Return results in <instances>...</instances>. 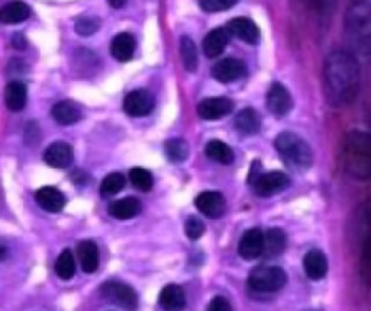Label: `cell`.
Listing matches in <instances>:
<instances>
[{
	"instance_id": "obj_27",
	"label": "cell",
	"mask_w": 371,
	"mask_h": 311,
	"mask_svg": "<svg viewBox=\"0 0 371 311\" xmlns=\"http://www.w3.org/2000/svg\"><path fill=\"white\" fill-rule=\"evenodd\" d=\"M141 203L134 196L122 198L109 205V214L116 220H131L141 212Z\"/></svg>"
},
{
	"instance_id": "obj_30",
	"label": "cell",
	"mask_w": 371,
	"mask_h": 311,
	"mask_svg": "<svg viewBox=\"0 0 371 311\" xmlns=\"http://www.w3.org/2000/svg\"><path fill=\"white\" fill-rule=\"evenodd\" d=\"M180 56H181V61L184 69L193 73L197 70L199 68V54H197V49H196V44L193 42L192 38L189 37H183L180 39Z\"/></svg>"
},
{
	"instance_id": "obj_22",
	"label": "cell",
	"mask_w": 371,
	"mask_h": 311,
	"mask_svg": "<svg viewBox=\"0 0 371 311\" xmlns=\"http://www.w3.org/2000/svg\"><path fill=\"white\" fill-rule=\"evenodd\" d=\"M28 101V89L19 80L8 83L5 87V105L12 113H19L27 106Z\"/></svg>"
},
{
	"instance_id": "obj_6",
	"label": "cell",
	"mask_w": 371,
	"mask_h": 311,
	"mask_svg": "<svg viewBox=\"0 0 371 311\" xmlns=\"http://www.w3.org/2000/svg\"><path fill=\"white\" fill-rule=\"evenodd\" d=\"M102 297L125 310L135 311L138 307V296L134 288L119 281H108L100 286Z\"/></svg>"
},
{
	"instance_id": "obj_3",
	"label": "cell",
	"mask_w": 371,
	"mask_h": 311,
	"mask_svg": "<svg viewBox=\"0 0 371 311\" xmlns=\"http://www.w3.org/2000/svg\"><path fill=\"white\" fill-rule=\"evenodd\" d=\"M344 160L346 172L356 179H368L371 173L370 136L360 131L350 132L345 140Z\"/></svg>"
},
{
	"instance_id": "obj_18",
	"label": "cell",
	"mask_w": 371,
	"mask_h": 311,
	"mask_svg": "<svg viewBox=\"0 0 371 311\" xmlns=\"http://www.w3.org/2000/svg\"><path fill=\"white\" fill-rule=\"evenodd\" d=\"M136 50V39L129 32H121L112 39L110 53L115 60L118 61H129Z\"/></svg>"
},
{
	"instance_id": "obj_39",
	"label": "cell",
	"mask_w": 371,
	"mask_h": 311,
	"mask_svg": "<svg viewBox=\"0 0 371 311\" xmlns=\"http://www.w3.org/2000/svg\"><path fill=\"white\" fill-rule=\"evenodd\" d=\"M12 46L16 49V50H25L27 46H28V41L27 38L23 37L22 34H15L12 37Z\"/></svg>"
},
{
	"instance_id": "obj_37",
	"label": "cell",
	"mask_w": 371,
	"mask_h": 311,
	"mask_svg": "<svg viewBox=\"0 0 371 311\" xmlns=\"http://www.w3.org/2000/svg\"><path fill=\"white\" fill-rule=\"evenodd\" d=\"M184 230H186V234H188L189 239L197 240L204 233V224H203V221L199 220L197 217H190L188 221H186Z\"/></svg>"
},
{
	"instance_id": "obj_24",
	"label": "cell",
	"mask_w": 371,
	"mask_h": 311,
	"mask_svg": "<svg viewBox=\"0 0 371 311\" xmlns=\"http://www.w3.org/2000/svg\"><path fill=\"white\" fill-rule=\"evenodd\" d=\"M286 234L280 229H270L267 233H263V253L261 256L267 259H273L278 255H282L286 249Z\"/></svg>"
},
{
	"instance_id": "obj_20",
	"label": "cell",
	"mask_w": 371,
	"mask_h": 311,
	"mask_svg": "<svg viewBox=\"0 0 371 311\" xmlns=\"http://www.w3.org/2000/svg\"><path fill=\"white\" fill-rule=\"evenodd\" d=\"M229 37L230 35L226 31V28H215L209 32L203 39V51L206 57L209 58L219 57L229 44Z\"/></svg>"
},
{
	"instance_id": "obj_1",
	"label": "cell",
	"mask_w": 371,
	"mask_h": 311,
	"mask_svg": "<svg viewBox=\"0 0 371 311\" xmlns=\"http://www.w3.org/2000/svg\"><path fill=\"white\" fill-rule=\"evenodd\" d=\"M360 64L351 51H332L323 63V92L334 106L351 103L360 89Z\"/></svg>"
},
{
	"instance_id": "obj_40",
	"label": "cell",
	"mask_w": 371,
	"mask_h": 311,
	"mask_svg": "<svg viewBox=\"0 0 371 311\" xmlns=\"http://www.w3.org/2000/svg\"><path fill=\"white\" fill-rule=\"evenodd\" d=\"M109 5L113 8V9H121L126 5L128 0H108Z\"/></svg>"
},
{
	"instance_id": "obj_10",
	"label": "cell",
	"mask_w": 371,
	"mask_h": 311,
	"mask_svg": "<svg viewBox=\"0 0 371 311\" xmlns=\"http://www.w3.org/2000/svg\"><path fill=\"white\" fill-rule=\"evenodd\" d=\"M234 109V102L228 98H207L197 105V114L202 120L216 121L229 115Z\"/></svg>"
},
{
	"instance_id": "obj_34",
	"label": "cell",
	"mask_w": 371,
	"mask_h": 311,
	"mask_svg": "<svg viewBox=\"0 0 371 311\" xmlns=\"http://www.w3.org/2000/svg\"><path fill=\"white\" fill-rule=\"evenodd\" d=\"M129 181L136 189L143 191V192L151 191L154 185L152 174L147 169H143V167H134L129 172Z\"/></svg>"
},
{
	"instance_id": "obj_13",
	"label": "cell",
	"mask_w": 371,
	"mask_h": 311,
	"mask_svg": "<svg viewBox=\"0 0 371 311\" xmlns=\"http://www.w3.org/2000/svg\"><path fill=\"white\" fill-rule=\"evenodd\" d=\"M245 73H247V65L241 60L232 57L218 61L212 69V76L222 83L235 82L244 77Z\"/></svg>"
},
{
	"instance_id": "obj_35",
	"label": "cell",
	"mask_w": 371,
	"mask_h": 311,
	"mask_svg": "<svg viewBox=\"0 0 371 311\" xmlns=\"http://www.w3.org/2000/svg\"><path fill=\"white\" fill-rule=\"evenodd\" d=\"M100 28V19L96 16H83L76 20L74 30L80 37H90Z\"/></svg>"
},
{
	"instance_id": "obj_26",
	"label": "cell",
	"mask_w": 371,
	"mask_h": 311,
	"mask_svg": "<svg viewBox=\"0 0 371 311\" xmlns=\"http://www.w3.org/2000/svg\"><path fill=\"white\" fill-rule=\"evenodd\" d=\"M51 115L60 125H73L82 120V110L72 101H61L53 106Z\"/></svg>"
},
{
	"instance_id": "obj_36",
	"label": "cell",
	"mask_w": 371,
	"mask_h": 311,
	"mask_svg": "<svg viewBox=\"0 0 371 311\" xmlns=\"http://www.w3.org/2000/svg\"><path fill=\"white\" fill-rule=\"evenodd\" d=\"M240 0H200V8L207 13H218L232 9Z\"/></svg>"
},
{
	"instance_id": "obj_9",
	"label": "cell",
	"mask_w": 371,
	"mask_h": 311,
	"mask_svg": "<svg viewBox=\"0 0 371 311\" xmlns=\"http://www.w3.org/2000/svg\"><path fill=\"white\" fill-rule=\"evenodd\" d=\"M154 109V98L148 91L144 89H136L125 96L124 110L134 118L147 117Z\"/></svg>"
},
{
	"instance_id": "obj_15",
	"label": "cell",
	"mask_w": 371,
	"mask_h": 311,
	"mask_svg": "<svg viewBox=\"0 0 371 311\" xmlns=\"http://www.w3.org/2000/svg\"><path fill=\"white\" fill-rule=\"evenodd\" d=\"M226 31L229 35H234L235 38L247 42V44H257L260 41V28L255 25V22L248 18H234L228 22Z\"/></svg>"
},
{
	"instance_id": "obj_25",
	"label": "cell",
	"mask_w": 371,
	"mask_h": 311,
	"mask_svg": "<svg viewBox=\"0 0 371 311\" xmlns=\"http://www.w3.org/2000/svg\"><path fill=\"white\" fill-rule=\"evenodd\" d=\"M304 268L308 278L319 281L328 272V259L320 250H311L304 258Z\"/></svg>"
},
{
	"instance_id": "obj_7",
	"label": "cell",
	"mask_w": 371,
	"mask_h": 311,
	"mask_svg": "<svg viewBox=\"0 0 371 311\" xmlns=\"http://www.w3.org/2000/svg\"><path fill=\"white\" fill-rule=\"evenodd\" d=\"M294 4L313 24H327L337 9L338 0H294Z\"/></svg>"
},
{
	"instance_id": "obj_32",
	"label": "cell",
	"mask_w": 371,
	"mask_h": 311,
	"mask_svg": "<svg viewBox=\"0 0 371 311\" xmlns=\"http://www.w3.org/2000/svg\"><path fill=\"white\" fill-rule=\"evenodd\" d=\"M164 151L170 162L181 163L189 158V144L183 139H170L164 143Z\"/></svg>"
},
{
	"instance_id": "obj_17",
	"label": "cell",
	"mask_w": 371,
	"mask_h": 311,
	"mask_svg": "<svg viewBox=\"0 0 371 311\" xmlns=\"http://www.w3.org/2000/svg\"><path fill=\"white\" fill-rule=\"evenodd\" d=\"M37 204L48 212H60L65 207V196L54 186H44L35 193Z\"/></svg>"
},
{
	"instance_id": "obj_14",
	"label": "cell",
	"mask_w": 371,
	"mask_h": 311,
	"mask_svg": "<svg viewBox=\"0 0 371 311\" xmlns=\"http://www.w3.org/2000/svg\"><path fill=\"white\" fill-rule=\"evenodd\" d=\"M74 159V151L73 147L64 143L57 141L53 143L44 153V160L45 163L54 167V169H67L72 166Z\"/></svg>"
},
{
	"instance_id": "obj_38",
	"label": "cell",
	"mask_w": 371,
	"mask_h": 311,
	"mask_svg": "<svg viewBox=\"0 0 371 311\" xmlns=\"http://www.w3.org/2000/svg\"><path fill=\"white\" fill-rule=\"evenodd\" d=\"M207 311H232L230 303L225 297H215L207 305Z\"/></svg>"
},
{
	"instance_id": "obj_31",
	"label": "cell",
	"mask_w": 371,
	"mask_h": 311,
	"mask_svg": "<svg viewBox=\"0 0 371 311\" xmlns=\"http://www.w3.org/2000/svg\"><path fill=\"white\" fill-rule=\"evenodd\" d=\"M56 274L63 281H70L76 274V262L74 256L70 249H65L61 252L56 262Z\"/></svg>"
},
{
	"instance_id": "obj_21",
	"label": "cell",
	"mask_w": 371,
	"mask_h": 311,
	"mask_svg": "<svg viewBox=\"0 0 371 311\" xmlns=\"http://www.w3.org/2000/svg\"><path fill=\"white\" fill-rule=\"evenodd\" d=\"M160 305L166 311H183L186 308V294L183 288L176 284H169L160 293Z\"/></svg>"
},
{
	"instance_id": "obj_4",
	"label": "cell",
	"mask_w": 371,
	"mask_h": 311,
	"mask_svg": "<svg viewBox=\"0 0 371 311\" xmlns=\"http://www.w3.org/2000/svg\"><path fill=\"white\" fill-rule=\"evenodd\" d=\"M274 147L282 159L297 170H306L313 163V153L309 144L293 132H282L274 140Z\"/></svg>"
},
{
	"instance_id": "obj_11",
	"label": "cell",
	"mask_w": 371,
	"mask_h": 311,
	"mask_svg": "<svg viewBox=\"0 0 371 311\" xmlns=\"http://www.w3.org/2000/svg\"><path fill=\"white\" fill-rule=\"evenodd\" d=\"M196 208L209 218H219L225 214L226 201L221 192L206 191L196 196L195 199Z\"/></svg>"
},
{
	"instance_id": "obj_28",
	"label": "cell",
	"mask_w": 371,
	"mask_h": 311,
	"mask_svg": "<svg viewBox=\"0 0 371 311\" xmlns=\"http://www.w3.org/2000/svg\"><path fill=\"white\" fill-rule=\"evenodd\" d=\"M235 128L244 136L257 134L261 128V120L257 110L252 108H245L235 117Z\"/></svg>"
},
{
	"instance_id": "obj_29",
	"label": "cell",
	"mask_w": 371,
	"mask_h": 311,
	"mask_svg": "<svg viewBox=\"0 0 371 311\" xmlns=\"http://www.w3.org/2000/svg\"><path fill=\"white\" fill-rule=\"evenodd\" d=\"M204 153L209 159H212L214 162L225 165V166L230 165L232 162L235 160V154H234V151H232V148L226 143L219 141V140L209 141L206 144Z\"/></svg>"
},
{
	"instance_id": "obj_16",
	"label": "cell",
	"mask_w": 371,
	"mask_h": 311,
	"mask_svg": "<svg viewBox=\"0 0 371 311\" xmlns=\"http://www.w3.org/2000/svg\"><path fill=\"white\" fill-rule=\"evenodd\" d=\"M238 253L245 260H254L263 253V231L251 229L244 233L238 244Z\"/></svg>"
},
{
	"instance_id": "obj_33",
	"label": "cell",
	"mask_w": 371,
	"mask_h": 311,
	"mask_svg": "<svg viewBox=\"0 0 371 311\" xmlns=\"http://www.w3.org/2000/svg\"><path fill=\"white\" fill-rule=\"evenodd\" d=\"M125 184H126V179H125V176L122 173H119V172L110 173L102 181L100 193L103 196L116 195V193L121 192L125 188Z\"/></svg>"
},
{
	"instance_id": "obj_8",
	"label": "cell",
	"mask_w": 371,
	"mask_h": 311,
	"mask_svg": "<svg viewBox=\"0 0 371 311\" xmlns=\"http://www.w3.org/2000/svg\"><path fill=\"white\" fill-rule=\"evenodd\" d=\"M289 185H290L289 176L283 172L263 173L260 176H255V179L252 181L254 192L259 196H264V198L285 191Z\"/></svg>"
},
{
	"instance_id": "obj_41",
	"label": "cell",
	"mask_w": 371,
	"mask_h": 311,
	"mask_svg": "<svg viewBox=\"0 0 371 311\" xmlns=\"http://www.w3.org/2000/svg\"><path fill=\"white\" fill-rule=\"evenodd\" d=\"M6 255H8V250L6 249H0V260H2L4 258H6Z\"/></svg>"
},
{
	"instance_id": "obj_12",
	"label": "cell",
	"mask_w": 371,
	"mask_h": 311,
	"mask_svg": "<svg viewBox=\"0 0 371 311\" xmlns=\"http://www.w3.org/2000/svg\"><path fill=\"white\" fill-rule=\"evenodd\" d=\"M292 106L293 101L287 89L278 82L273 83L267 94V108L270 109V113L275 117H283L290 113Z\"/></svg>"
},
{
	"instance_id": "obj_2",
	"label": "cell",
	"mask_w": 371,
	"mask_h": 311,
	"mask_svg": "<svg viewBox=\"0 0 371 311\" xmlns=\"http://www.w3.org/2000/svg\"><path fill=\"white\" fill-rule=\"evenodd\" d=\"M344 27L353 51L368 57L371 41V0H351L345 12Z\"/></svg>"
},
{
	"instance_id": "obj_5",
	"label": "cell",
	"mask_w": 371,
	"mask_h": 311,
	"mask_svg": "<svg viewBox=\"0 0 371 311\" xmlns=\"http://www.w3.org/2000/svg\"><path fill=\"white\" fill-rule=\"evenodd\" d=\"M287 275L278 266H259L251 271L248 285L259 293H275L286 285Z\"/></svg>"
},
{
	"instance_id": "obj_23",
	"label": "cell",
	"mask_w": 371,
	"mask_h": 311,
	"mask_svg": "<svg viewBox=\"0 0 371 311\" xmlns=\"http://www.w3.org/2000/svg\"><path fill=\"white\" fill-rule=\"evenodd\" d=\"M31 16V8L22 2V0H13V2L0 8V24L16 25L25 22Z\"/></svg>"
},
{
	"instance_id": "obj_19",
	"label": "cell",
	"mask_w": 371,
	"mask_h": 311,
	"mask_svg": "<svg viewBox=\"0 0 371 311\" xmlns=\"http://www.w3.org/2000/svg\"><path fill=\"white\" fill-rule=\"evenodd\" d=\"M77 256L86 274L96 272L99 268V248L95 241L83 240L77 244Z\"/></svg>"
}]
</instances>
